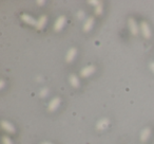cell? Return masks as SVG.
Returning a JSON list of instances; mask_svg holds the SVG:
<instances>
[{
    "instance_id": "cell-1",
    "label": "cell",
    "mask_w": 154,
    "mask_h": 144,
    "mask_svg": "<svg viewBox=\"0 0 154 144\" xmlns=\"http://www.w3.org/2000/svg\"><path fill=\"white\" fill-rule=\"evenodd\" d=\"M139 31L141 32V34H143V36L145 37V38L149 39L150 37H151V35H152L151 29H150V26L146 21L140 22V29H139Z\"/></svg>"
},
{
    "instance_id": "cell-2",
    "label": "cell",
    "mask_w": 154,
    "mask_h": 144,
    "mask_svg": "<svg viewBox=\"0 0 154 144\" xmlns=\"http://www.w3.org/2000/svg\"><path fill=\"white\" fill-rule=\"evenodd\" d=\"M66 17L64 15H61L59 16V17L56 19L55 24H54V30L56 31V32H59V31L62 30V28L64 27V24H66Z\"/></svg>"
},
{
    "instance_id": "cell-3",
    "label": "cell",
    "mask_w": 154,
    "mask_h": 144,
    "mask_svg": "<svg viewBox=\"0 0 154 144\" xmlns=\"http://www.w3.org/2000/svg\"><path fill=\"white\" fill-rule=\"evenodd\" d=\"M94 72H95V67L93 66V65H89V66H87L82 69V71H80V75H82V78H88V76L92 75Z\"/></svg>"
},
{
    "instance_id": "cell-4",
    "label": "cell",
    "mask_w": 154,
    "mask_h": 144,
    "mask_svg": "<svg viewBox=\"0 0 154 144\" xmlns=\"http://www.w3.org/2000/svg\"><path fill=\"white\" fill-rule=\"evenodd\" d=\"M20 18H21L22 21L26 22V24H31V26H35V27L37 26V20L35 19L34 17H32L31 15H29V14H21Z\"/></svg>"
},
{
    "instance_id": "cell-5",
    "label": "cell",
    "mask_w": 154,
    "mask_h": 144,
    "mask_svg": "<svg viewBox=\"0 0 154 144\" xmlns=\"http://www.w3.org/2000/svg\"><path fill=\"white\" fill-rule=\"evenodd\" d=\"M1 127H2L3 130H5L7 133H14L16 130L15 126H14L12 123H10L9 121H5V120L1 121Z\"/></svg>"
},
{
    "instance_id": "cell-6",
    "label": "cell",
    "mask_w": 154,
    "mask_h": 144,
    "mask_svg": "<svg viewBox=\"0 0 154 144\" xmlns=\"http://www.w3.org/2000/svg\"><path fill=\"white\" fill-rule=\"evenodd\" d=\"M109 125H110V120L107 118H103L96 123V129L97 130H105L106 128L109 127Z\"/></svg>"
},
{
    "instance_id": "cell-7",
    "label": "cell",
    "mask_w": 154,
    "mask_h": 144,
    "mask_svg": "<svg viewBox=\"0 0 154 144\" xmlns=\"http://www.w3.org/2000/svg\"><path fill=\"white\" fill-rule=\"evenodd\" d=\"M60 105V98H54L49 104V111H55Z\"/></svg>"
},
{
    "instance_id": "cell-8",
    "label": "cell",
    "mask_w": 154,
    "mask_h": 144,
    "mask_svg": "<svg viewBox=\"0 0 154 144\" xmlns=\"http://www.w3.org/2000/svg\"><path fill=\"white\" fill-rule=\"evenodd\" d=\"M129 28H130V31L133 35L138 34V31H139L138 26L136 24V21H135L133 18H130V19H129Z\"/></svg>"
},
{
    "instance_id": "cell-9",
    "label": "cell",
    "mask_w": 154,
    "mask_h": 144,
    "mask_svg": "<svg viewBox=\"0 0 154 144\" xmlns=\"http://www.w3.org/2000/svg\"><path fill=\"white\" fill-rule=\"evenodd\" d=\"M76 54H77V50L76 48H71L70 50L68 51L66 56V60L68 62H72L74 60V58L76 57Z\"/></svg>"
},
{
    "instance_id": "cell-10",
    "label": "cell",
    "mask_w": 154,
    "mask_h": 144,
    "mask_svg": "<svg viewBox=\"0 0 154 144\" xmlns=\"http://www.w3.org/2000/svg\"><path fill=\"white\" fill-rule=\"evenodd\" d=\"M150 135H151V129L149 127H146L141 130V133H140V141L141 142H146L148 139H149Z\"/></svg>"
},
{
    "instance_id": "cell-11",
    "label": "cell",
    "mask_w": 154,
    "mask_h": 144,
    "mask_svg": "<svg viewBox=\"0 0 154 144\" xmlns=\"http://www.w3.org/2000/svg\"><path fill=\"white\" fill-rule=\"evenodd\" d=\"M93 24H94V18L93 17L87 18V20L85 21V24H84V31L85 32H89V31L92 29Z\"/></svg>"
},
{
    "instance_id": "cell-12",
    "label": "cell",
    "mask_w": 154,
    "mask_h": 144,
    "mask_svg": "<svg viewBox=\"0 0 154 144\" xmlns=\"http://www.w3.org/2000/svg\"><path fill=\"white\" fill-rule=\"evenodd\" d=\"M47 20H48V17L45 15L40 16V17H39V19L37 20V26H36L37 30H41V29L45 26V24H47Z\"/></svg>"
},
{
    "instance_id": "cell-13",
    "label": "cell",
    "mask_w": 154,
    "mask_h": 144,
    "mask_svg": "<svg viewBox=\"0 0 154 144\" xmlns=\"http://www.w3.org/2000/svg\"><path fill=\"white\" fill-rule=\"evenodd\" d=\"M69 82H70V84L72 85L74 88H77V87L79 86V80H78V78H77L75 74H71V75L69 76Z\"/></svg>"
},
{
    "instance_id": "cell-14",
    "label": "cell",
    "mask_w": 154,
    "mask_h": 144,
    "mask_svg": "<svg viewBox=\"0 0 154 144\" xmlns=\"http://www.w3.org/2000/svg\"><path fill=\"white\" fill-rule=\"evenodd\" d=\"M101 13H103V3H100L95 8V14L96 15H100Z\"/></svg>"
},
{
    "instance_id": "cell-15",
    "label": "cell",
    "mask_w": 154,
    "mask_h": 144,
    "mask_svg": "<svg viewBox=\"0 0 154 144\" xmlns=\"http://www.w3.org/2000/svg\"><path fill=\"white\" fill-rule=\"evenodd\" d=\"M2 144H13V143H12V140L10 139L8 136H3L2 137Z\"/></svg>"
},
{
    "instance_id": "cell-16",
    "label": "cell",
    "mask_w": 154,
    "mask_h": 144,
    "mask_svg": "<svg viewBox=\"0 0 154 144\" xmlns=\"http://www.w3.org/2000/svg\"><path fill=\"white\" fill-rule=\"evenodd\" d=\"M49 93V90H48L47 88H43V89H41V91H40V97H42V98H45V95Z\"/></svg>"
},
{
    "instance_id": "cell-17",
    "label": "cell",
    "mask_w": 154,
    "mask_h": 144,
    "mask_svg": "<svg viewBox=\"0 0 154 144\" xmlns=\"http://www.w3.org/2000/svg\"><path fill=\"white\" fill-rule=\"evenodd\" d=\"M89 3H90V5H93L95 8H96L97 5H100L101 2H100V1H98V0H93V1H92V0H91V1H89Z\"/></svg>"
},
{
    "instance_id": "cell-18",
    "label": "cell",
    "mask_w": 154,
    "mask_h": 144,
    "mask_svg": "<svg viewBox=\"0 0 154 144\" xmlns=\"http://www.w3.org/2000/svg\"><path fill=\"white\" fill-rule=\"evenodd\" d=\"M150 69L153 71V73H154V62H152L151 64H150Z\"/></svg>"
},
{
    "instance_id": "cell-19",
    "label": "cell",
    "mask_w": 154,
    "mask_h": 144,
    "mask_svg": "<svg viewBox=\"0 0 154 144\" xmlns=\"http://www.w3.org/2000/svg\"><path fill=\"white\" fill-rule=\"evenodd\" d=\"M82 16H84V12L80 11L79 13H78V17H79V18H82Z\"/></svg>"
},
{
    "instance_id": "cell-20",
    "label": "cell",
    "mask_w": 154,
    "mask_h": 144,
    "mask_svg": "<svg viewBox=\"0 0 154 144\" xmlns=\"http://www.w3.org/2000/svg\"><path fill=\"white\" fill-rule=\"evenodd\" d=\"M37 5H45V1H41V0H39V1H37Z\"/></svg>"
},
{
    "instance_id": "cell-21",
    "label": "cell",
    "mask_w": 154,
    "mask_h": 144,
    "mask_svg": "<svg viewBox=\"0 0 154 144\" xmlns=\"http://www.w3.org/2000/svg\"><path fill=\"white\" fill-rule=\"evenodd\" d=\"M3 86H5V81L1 80V88H3Z\"/></svg>"
},
{
    "instance_id": "cell-22",
    "label": "cell",
    "mask_w": 154,
    "mask_h": 144,
    "mask_svg": "<svg viewBox=\"0 0 154 144\" xmlns=\"http://www.w3.org/2000/svg\"><path fill=\"white\" fill-rule=\"evenodd\" d=\"M41 144H53V143H51V142H48V141H45V142H42Z\"/></svg>"
}]
</instances>
